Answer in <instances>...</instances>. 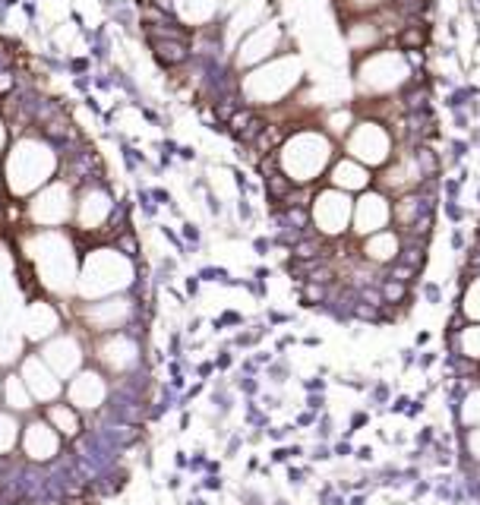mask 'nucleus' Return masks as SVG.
<instances>
[{
  "instance_id": "obj_1",
  "label": "nucleus",
  "mask_w": 480,
  "mask_h": 505,
  "mask_svg": "<svg viewBox=\"0 0 480 505\" xmlns=\"http://www.w3.org/2000/svg\"><path fill=\"white\" fill-rule=\"evenodd\" d=\"M348 155L360 165H385L392 158V133L379 120H363L348 133Z\"/></svg>"
},
{
  "instance_id": "obj_2",
  "label": "nucleus",
  "mask_w": 480,
  "mask_h": 505,
  "mask_svg": "<svg viewBox=\"0 0 480 505\" xmlns=\"http://www.w3.org/2000/svg\"><path fill=\"white\" fill-rule=\"evenodd\" d=\"M385 227H392V199L382 190H363V196L354 202L351 234L363 240V237L379 234Z\"/></svg>"
},
{
  "instance_id": "obj_3",
  "label": "nucleus",
  "mask_w": 480,
  "mask_h": 505,
  "mask_svg": "<svg viewBox=\"0 0 480 505\" xmlns=\"http://www.w3.org/2000/svg\"><path fill=\"white\" fill-rule=\"evenodd\" d=\"M398 253H401V234L395 227H385L379 234H370L360 240V259L370 265H379V269L392 265L398 259Z\"/></svg>"
},
{
  "instance_id": "obj_4",
  "label": "nucleus",
  "mask_w": 480,
  "mask_h": 505,
  "mask_svg": "<svg viewBox=\"0 0 480 505\" xmlns=\"http://www.w3.org/2000/svg\"><path fill=\"white\" fill-rule=\"evenodd\" d=\"M329 180L335 183L338 190H370L373 177L360 161H354L348 155V158H338L335 165L329 168Z\"/></svg>"
},
{
  "instance_id": "obj_5",
  "label": "nucleus",
  "mask_w": 480,
  "mask_h": 505,
  "mask_svg": "<svg viewBox=\"0 0 480 505\" xmlns=\"http://www.w3.org/2000/svg\"><path fill=\"white\" fill-rule=\"evenodd\" d=\"M22 382L29 385V392H32V398H54L57 392H60V382L51 376L45 366H41V360L38 357H29L25 360V370H22Z\"/></svg>"
},
{
  "instance_id": "obj_6",
  "label": "nucleus",
  "mask_w": 480,
  "mask_h": 505,
  "mask_svg": "<svg viewBox=\"0 0 480 505\" xmlns=\"http://www.w3.org/2000/svg\"><path fill=\"white\" fill-rule=\"evenodd\" d=\"M149 48L161 66H180L190 60V41L177 38H149Z\"/></svg>"
},
{
  "instance_id": "obj_7",
  "label": "nucleus",
  "mask_w": 480,
  "mask_h": 505,
  "mask_svg": "<svg viewBox=\"0 0 480 505\" xmlns=\"http://www.w3.org/2000/svg\"><path fill=\"white\" fill-rule=\"evenodd\" d=\"M25 449H29L32 458H51L57 451V436H54V426L51 423H41L35 420L25 433Z\"/></svg>"
},
{
  "instance_id": "obj_8",
  "label": "nucleus",
  "mask_w": 480,
  "mask_h": 505,
  "mask_svg": "<svg viewBox=\"0 0 480 505\" xmlns=\"http://www.w3.org/2000/svg\"><path fill=\"white\" fill-rule=\"evenodd\" d=\"M6 401H10L13 410H29L35 398H32L29 385H25L19 376H6Z\"/></svg>"
},
{
  "instance_id": "obj_9",
  "label": "nucleus",
  "mask_w": 480,
  "mask_h": 505,
  "mask_svg": "<svg viewBox=\"0 0 480 505\" xmlns=\"http://www.w3.org/2000/svg\"><path fill=\"white\" fill-rule=\"evenodd\" d=\"M48 420L54 423V430H60L63 436H76L79 433V420H76V414L70 407H63V404H54L48 410Z\"/></svg>"
},
{
  "instance_id": "obj_10",
  "label": "nucleus",
  "mask_w": 480,
  "mask_h": 505,
  "mask_svg": "<svg viewBox=\"0 0 480 505\" xmlns=\"http://www.w3.org/2000/svg\"><path fill=\"white\" fill-rule=\"evenodd\" d=\"M458 347L461 354L471 357V360H480V325H468L458 338Z\"/></svg>"
},
{
  "instance_id": "obj_11",
  "label": "nucleus",
  "mask_w": 480,
  "mask_h": 505,
  "mask_svg": "<svg viewBox=\"0 0 480 505\" xmlns=\"http://www.w3.org/2000/svg\"><path fill=\"white\" fill-rule=\"evenodd\" d=\"M16 439H19V426H16V420H13V417H6V414H0V451L13 449Z\"/></svg>"
},
{
  "instance_id": "obj_12",
  "label": "nucleus",
  "mask_w": 480,
  "mask_h": 505,
  "mask_svg": "<svg viewBox=\"0 0 480 505\" xmlns=\"http://www.w3.org/2000/svg\"><path fill=\"white\" fill-rule=\"evenodd\" d=\"M117 253H123V256H133L139 253V246H136V237L130 234V230H123V234H117Z\"/></svg>"
},
{
  "instance_id": "obj_13",
  "label": "nucleus",
  "mask_w": 480,
  "mask_h": 505,
  "mask_svg": "<svg viewBox=\"0 0 480 505\" xmlns=\"http://www.w3.org/2000/svg\"><path fill=\"white\" fill-rule=\"evenodd\" d=\"M445 212H449V218H452V221H455V224H458V221H461V218H465V212H461V209H458V205H455V202H445Z\"/></svg>"
},
{
  "instance_id": "obj_14",
  "label": "nucleus",
  "mask_w": 480,
  "mask_h": 505,
  "mask_svg": "<svg viewBox=\"0 0 480 505\" xmlns=\"http://www.w3.org/2000/svg\"><path fill=\"white\" fill-rule=\"evenodd\" d=\"M139 205H142V212H145V215H155V205L149 202V193H139Z\"/></svg>"
},
{
  "instance_id": "obj_15",
  "label": "nucleus",
  "mask_w": 480,
  "mask_h": 505,
  "mask_svg": "<svg viewBox=\"0 0 480 505\" xmlns=\"http://www.w3.org/2000/svg\"><path fill=\"white\" fill-rule=\"evenodd\" d=\"M183 237H186V240H199V230H196V224H183Z\"/></svg>"
},
{
  "instance_id": "obj_16",
  "label": "nucleus",
  "mask_w": 480,
  "mask_h": 505,
  "mask_svg": "<svg viewBox=\"0 0 480 505\" xmlns=\"http://www.w3.org/2000/svg\"><path fill=\"white\" fill-rule=\"evenodd\" d=\"M70 66H73V70H76V73H82V70H85V60H73Z\"/></svg>"
}]
</instances>
